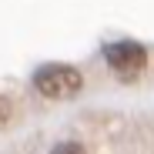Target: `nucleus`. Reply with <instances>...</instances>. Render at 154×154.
Listing matches in <instances>:
<instances>
[{
  "instance_id": "obj_1",
  "label": "nucleus",
  "mask_w": 154,
  "mask_h": 154,
  "mask_svg": "<svg viewBox=\"0 0 154 154\" xmlns=\"http://www.w3.org/2000/svg\"><path fill=\"white\" fill-rule=\"evenodd\" d=\"M34 84L44 97L50 100H64V97H74L77 91L84 87V77L77 67L70 64H44L37 74H34Z\"/></svg>"
},
{
  "instance_id": "obj_2",
  "label": "nucleus",
  "mask_w": 154,
  "mask_h": 154,
  "mask_svg": "<svg viewBox=\"0 0 154 154\" xmlns=\"http://www.w3.org/2000/svg\"><path fill=\"white\" fill-rule=\"evenodd\" d=\"M104 60L111 64V70H117L121 77H137L147 64V50L134 40H117L104 50Z\"/></svg>"
},
{
  "instance_id": "obj_3",
  "label": "nucleus",
  "mask_w": 154,
  "mask_h": 154,
  "mask_svg": "<svg viewBox=\"0 0 154 154\" xmlns=\"http://www.w3.org/2000/svg\"><path fill=\"white\" fill-rule=\"evenodd\" d=\"M50 154H87V151H84V144H77V141H64V144H57Z\"/></svg>"
},
{
  "instance_id": "obj_4",
  "label": "nucleus",
  "mask_w": 154,
  "mask_h": 154,
  "mask_svg": "<svg viewBox=\"0 0 154 154\" xmlns=\"http://www.w3.org/2000/svg\"><path fill=\"white\" fill-rule=\"evenodd\" d=\"M10 117H14V104H10V100H7L4 94H0V127H4Z\"/></svg>"
}]
</instances>
